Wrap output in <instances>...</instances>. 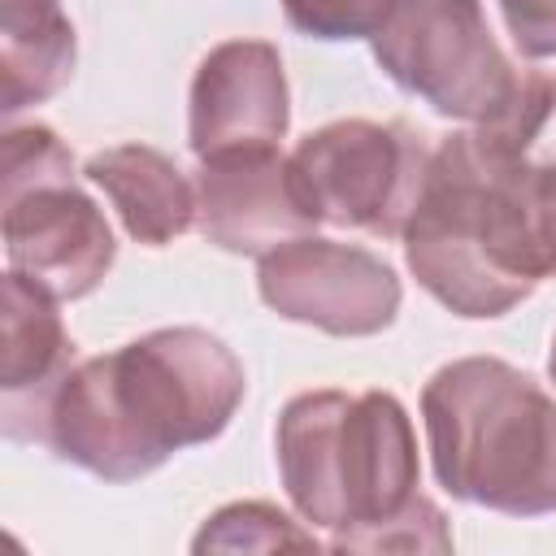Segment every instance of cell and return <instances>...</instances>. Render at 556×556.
I'll return each mask as SVG.
<instances>
[{
	"label": "cell",
	"instance_id": "cell-1",
	"mask_svg": "<svg viewBox=\"0 0 556 556\" xmlns=\"http://www.w3.org/2000/svg\"><path fill=\"white\" fill-rule=\"evenodd\" d=\"M248 395L243 361L204 326H161L70 365L39 443L100 482H139L217 439Z\"/></svg>",
	"mask_w": 556,
	"mask_h": 556
},
{
	"label": "cell",
	"instance_id": "cell-2",
	"mask_svg": "<svg viewBox=\"0 0 556 556\" xmlns=\"http://www.w3.org/2000/svg\"><path fill=\"white\" fill-rule=\"evenodd\" d=\"M278 478L300 521L334 552H452L443 508L421 491L408 408L391 391H304L274 426Z\"/></svg>",
	"mask_w": 556,
	"mask_h": 556
},
{
	"label": "cell",
	"instance_id": "cell-3",
	"mask_svg": "<svg viewBox=\"0 0 556 556\" xmlns=\"http://www.w3.org/2000/svg\"><path fill=\"white\" fill-rule=\"evenodd\" d=\"M530 148L508 126H465L430 152L404 261L456 317H504L543 282L526 222Z\"/></svg>",
	"mask_w": 556,
	"mask_h": 556
},
{
	"label": "cell",
	"instance_id": "cell-4",
	"mask_svg": "<svg viewBox=\"0 0 556 556\" xmlns=\"http://www.w3.org/2000/svg\"><path fill=\"white\" fill-rule=\"evenodd\" d=\"M434 482L504 517L556 513V400L500 356H456L421 387Z\"/></svg>",
	"mask_w": 556,
	"mask_h": 556
},
{
	"label": "cell",
	"instance_id": "cell-5",
	"mask_svg": "<svg viewBox=\"0 0 556 556\" xmlns=\"http://www.w3.org/2000/svg\"><path fill=\"white\" fill-rule=\"evenodd\" d=\"M369 48L400 91L465 126L508 117L539 74L513 65L482 0H391Z\"/></svg>",
	"mask_w": 556,
	"mask_h": 556
},
{
	"label": "cell",
	"instance_id": "cell-6",
	"mask_svg": "<svg viewBox=\"0 0 556 556\" xmlns=\"http://www.w3.org/2000/svg\"><path fill=\"white\" fill-rule=\"evenodd\" d=\"M430 152L434 148L404 122L339 117L295 143L291 174L317 226L404 239L426 187Z\"/></svg>",
	"mask_w": 556,
	"mask_h": 556
},
{
	"label": "cell",
	"instance_id": "cell-7",
	"mask_svg": "<svg viewBox=\"0 0 556 556\" xmlns=\"http://www.w3.org/2000/svg\"><path fill=\"white\" fill-rule=\"evenodd\" d=\"M256 291L278 317L334 339L387 330L404 300L395 269L378 252L321 235H295L256 256Z\"/></svg>",
	"mask_w": 556,
	"mask_h": 556
},
{
	"label": "cell",
	"instance_id": "cell-8",
	"mask_svg": "<svg viewBox=\"0 0 556 556\" xmlns=\"http://www.w3.org/2000/svg\"><path fill=\"white\" fill-rule=\"evenodd\" d=\"M4 204V256L61 304L91 295L113 269L117 243L104 208L74 182H35L0 195Z\"/></svg>",
	"mask_w": 556,
	"mask_h": 556
},
{
	"label": "cell",
	"instance_id": "cell-9",
	"mask_svg": "<svg viewBox=\"0 0 556 556\" xmlns=\"http://www.w3.org/2000/svg\"><path fill=\"white\" fill-rule=\"evenodd\" d=\"M287 126V70L269 39H226L200 56L187 91V148L195 161L278 148Z\"/></svg>",
	"mask_w": 556,
	"mask_h": 556
},
{
	"label": "cell",
	"instance_id": "cell-10",
	"mask_svg": "<svg viewBox=\"0 0 556 556\" xmlns=\"http://www.w3.org/2000/svg\"><path fill=\"white\" fill-rule=\"evenodd\" d=\"M195 226L222 252L265 256L295 235H313L317 217L300 200L291 156H282L278 148H261L200 161Z\"/></svg>",
	"mask_w": 556,
	"mask_h": 556
},
{
	"label": "cell",
	"instance_id": "cell-11",
	"mask_svg": "<svg viewBox=\"0 0 556 556\" xmlns=\"http://www.w3.org/2000/svg\"><path fill=\"white\" fill-rule=\"evenodd\" d=\"M61 300L26 274H4V339H0V395L4 439L39 443L43 408L74 365V339L61 321Z\"/></svg>",
	"mask_w": 556,
	"mask_h": 556
},
{
	"label": "cell",
	"instance_id": "cell-12",
	"mask_svg": "<svg viewBox=\"0 0 556 556\" xmlns=\"http://www.w3.org/2000/svg\"><path fill=\"white\" fill-rule=\"evenodd\" d=\"M83 174L109 195L135 243L165 248L195 226V178L148 143L100 148L87 156Z\"/></svg>",
	"mask_w": 556,
	"mask_h": 556
},
{
	"label": "cell",
	"instance_id": "cell-13",
	"mask_svg": "<svg viewBox=\"0 0 556 556\" xmlns=\"http://www.w3.org/2000/svg\"><path fill=\"white\" fill-rule=\"evenodd\" d=\"M78 61L74 22L61 0H0V109L4 117L52 100Z\"/></svg>",
	"mask_w": 556,
	"mask_h": 556
},
{
	"label": "cell",
	"instance_id": "cell-14",
	"mask_svg": "<svg viewBox=\"0 0 556 556\" xmlns=\"http://www.w3.org/2000/svg\"><path fill=\"white\" fill-rule=\"evenodd\" d=\"M195 552H274V547H317L313 526L304 530L295 517L265 500H239L217 508L200 534L191 539Z\"/></svg>",
	"mask_w": 556,
	"mask_h": 556
},
{
	"label": "cell",
	"instance_id": "cell-15",
	"mask_svg": "<svg viewBox=\"0 0 556 556\" xmlns=\"http://www.w3.org/2000/svg\"><path fill=\"white\" fill-rule=\"evenodd\" d=\"M56 178H74V152L65 148V139L52 126H43V122L9 126L4 130L0 195L35 187V182H56Z\"/></svg>",
	"mask_w": 556,
	"mask_h": 556
},
{
	"label": "cell",
	"instance_id": "cell-16",
	"mask_svg": "<svg viewBox=\"0 0 556 556\" xmlns=\"http://www.w3.org/2000/svg\"><path fill=\"white\" fill-rule=\"evenodd\" d=\"M387 9L391 0H282L287 26L308 39H326V43L374 39Z\"/></svg>",
	"mask_w": 556,
	"mask_h": 556
},
{
	"label": "cell",
	"instance_id": "cell-17",
	"mask_svg": "<svg viewBox=\"0 0 556 556\" xmlns=\"http://www.w3.org/2000/svg\"><path fill=\"white\" fill-rule=\"evenodd\" d=\"M526 222H530V252L543 278L556 274V161L526 165Z\"/></svg>",
	"mask_w": 556,
	"mask_h": 556
},
{
	"label": "cell",
	"instance_id": "cell-18",
	"mask_svg": "<svg viewBox=\"0 0 556 556\" xmlns=\"http://www.w3.org/2000/svg\"><path fill=\"white\" fill-rule=\"evenodd\" d=\"M500 13L521 56L530 61L556 56V0H500Z\"/></svg>",
	"mask_w": 556,
	"mask_h": 556
},
{
	"label": "cell",
	"instance_id": "cell-19",
	"mask_svg": "<svg viewBox=\"0 0 556 556\" xmlns=\"http://www.w3.org/2000/svg\"><path fill=\"white\" fill-rule=\"evenodd\" d=\"M547 378L556 382V339H552V352H547Z\"/></svg>",
	"mask_w": 556,
	"mask_h": 556
}]
</instances>
